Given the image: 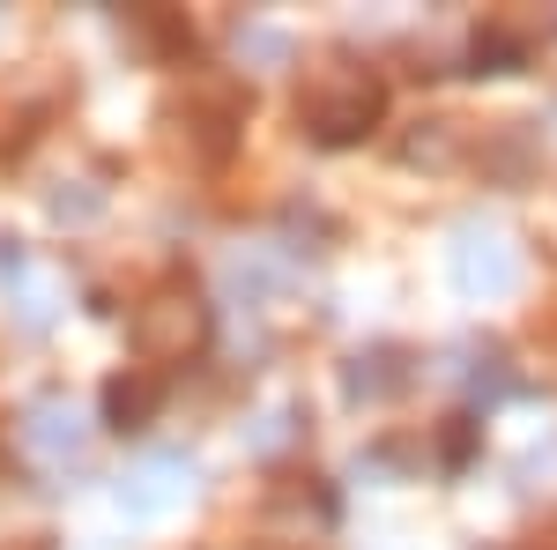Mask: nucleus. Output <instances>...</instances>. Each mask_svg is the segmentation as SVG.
Returning a JSON list of instances; mask_svg holds the SVG:
<instances>
[{
  "mask_svg": "<svg viewBox=\"0 0 557 550\" xmlns=\"http://www.w3.org/2000/svg\"><path fill=\"white\" fill-rule=\"evenodd\" d=\"M305 120H312L320 142H349V134H364L380 120V83H372L364 68L335 60V68H320L312 89H305Z\"/></svg>",
  "mask_w": 557,
  "mask_h": 550,
  "instance_id": "nucleus-1",
  "label": "nucleus"
},
{
  "mask_svg": "<svg viewBox=\"0 0 557 550\" xmlns=\"http://www.w3.org/2000/svg\"><path fill=\"white\" fill-rule=\"evenodd\" d=\"M186 491H194L186 454H149V462L120 484V513H127V521H157V513H172Z\"/></svg>",
  "mask_w": 557,
  "mask_h": 550,
  "instance_id": "nucleus-3",
  "label": "nucleus"
},
{
  "mask_svg": "<svg viewBox=\"0 0 557 550\" xmlns=\"http://www.w3.org/2000/svg\"><path fill=\"white\" fill-rule=\"evenodd\" d=\"M23 439L38 447L45 462H60V454H75V447H83V417H75V410H60V402H45L38 417H30V431H23Z\"/></svg>",
  "mask_w": 557,
  "mask_h": 550,
  "instance_id": "nucleus-5",
  "label": "nucleus"
},
{
  "mask_svg": "<svg viewBox=\"0 0 557 550\" xmlns=\"http://www.w3.org/2000/svg\"><path fill=\"white\" fill-rule=\"evenodd\" d=\"M209 342V305L194 291H157L141 313H134V350L157 357V365H178Z\"/></svg>",
  "mask_w": 557,
  "mask_h": 550,
  "instance_id": "nucleus-2",
  "label": "nucleus"
},
{
  "mask_svg": "<svg viewBox=\"0 0 557 550\" xmlns=\"http://www.w3.org/2000/svg\"><path fill=\"white\" fill-rule=\"evenodd\" d=\"M454 283L475 291V297H506L520 283L513 246H506L498 231H461V246H454Z\"/></svg>",
  "mask_w": 557,
  "mask_h": 550,
  "instance_id": "nucleus-4",
  "label": "nucleus"
},
{
  "mask_svg": "<svg viewBox=\"0 0 557 550\" xmlns=\"http://www.w3.org/2000/svg\"><path fill=\"white\" fill-rule=\"evenodd\" d=\"M104 410H112V417L120 424H134V417H149V410H157V380H112V394H104Z\"/></svg>",
  "mask_w": 557,
  "mask_h": 550,
  "instance_id": "nucleus-6",
  "label": "nucleus"
}]
</instances>
